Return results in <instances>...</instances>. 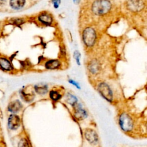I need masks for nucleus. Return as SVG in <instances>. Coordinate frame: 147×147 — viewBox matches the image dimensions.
Instances as JSON below:
<instances>
[{
	"label": "nucleus",
	"mask_w": 147,
	"mask_h": 147,
	"mask_svg": "<svg viewBox=\"0 0 147 147\" xmlns=\"http://www.w3.org/2000/svg\"><path fill=\"white\" fill-rule=\"evenodd\" d=\"M66 99H67L68 103H69L70 105H73V106L78 103L77 98L74 95H72L71 94H68L67 95Z\"/></svg>",
	"instance_id": "17"
},
{
	"label": "nucleus",
	"mask_w": 147,
	"mask_h": 147,
	"mask_svg": "<svg viewBox=\"0 0 147 147\" xmlns=\"http://www.w3.org/2000/svg\"><path fill=\"white\" fill-rule=\"evenodd\" d=\"M26 3L25 0H9V5L14 10L22 9Z\"/></svg>",
	"instance_id": "11"
},
{
	"label": "nucleus",
	"mask_w": 147,
	"mask_h": 147,
	"mask_svg": "<svg viewBox=\"0 0 147 147\" xmlns=\"http://www.w3.org/2000/svg\"><path fill=\"white\" fill-rule=\"evenodd\" d=\"M127 6L133 11H138L142 9L144 2L142 0H128Z\"/></svg>",
	"instance_id": "7"
},
{
	"label": "nucleus",
	"mask_w": 147,
	"mask_h": 147,
	"mask_svg": "<svg viewBox=\"0 0 147 147\" xmlns=\"http://www.w3.org/2000/svg\"><path fill=\"white\" fill-rule=\"evenodd\" d=\"M111 8V3L108 0H96L92 5V10L96 15L107 13Z\"/></svg>",
	"instance_id": "1"
},
{
	"label": "nucleus",
	"mask_w": 147,
	"mask_h": 147,
	"mask_svg": "<svg viewBox=\"0 0 147 147\" xmlns=\"http://www.w3.org/2000/svg\"><path fill=\"white\" fill-rule=\"evenodd\" d=\"M0 68L4 71H10L13 67L10 61L5 57H0Z\"/></svg>",
	"instance_id": "9"
},
{
	"label": "nucleus",
	"mask_w": 147,
	"mask_h": 147,
	"mask_svg": "<svg viewBox=\"0 0 147 147\" xmlns=\"http://www.w3.org/2000/svg\"><path fill=\"white\" fill-rule=\"evenodd\" d=\"M21 124V119L18 115L12 114L10 115L7 121V126L10 130L17 129Z\"/></svg>",
	"instance_id": "5"
},
{
	"label": "nucleus",
	"mask_w": 147,
	"mask_h": 147,
	"mask_svg": "<svg viewBox=\"0 0 147 147\" xmlns=\"http://www.w3.org/2000/svg\"><path fill=\"white\" fill-rule=\"evenodd\" d=\"M75 1H78V0H74Z\"/></svg>",
	"instance_id": "23"
},
{
	"label": "nucleus",
	"mask_w": 147,
	"mask_h": 147,
	"mask_svg": "<svg viewBox=\"0 0 147 147\" xmlns=\"http://www.w3.org/2000/svg\"><path fill=\"white\" fill-rule=\"evenodd\" d=\"M86 140L91 144H95L98 140V136L95 131L91 129H87L84 133Z\"/></svg>",
	"instance_id": "8"
},
{
	"label": "nucleus",
	"mask_w": 147,
	"mask_h": 147,
	"mask_svg": "<svg viewBox=\"0 0 147 147\" xmlns=\"http://www.w3.org/2000/svg\"><path fill=\"white\" fill-rule=\"evenodd\" d=\"M20 96L24 100L27 102L32 101L34 96L33 92H27L24 90H22L20 91Z\"/></svg>",
	"instance_id": "14"
},
{
	"label": "nucleus",
	"mask_w": 147,
	"mask_h": 147,
	"mask_svg": "<svg viewBox=\"0 0 147 147\" xmlns=\"http://www.w3.org/2000/svg\"><path fill=\"white\" fill-rule=\"evenodd\" d=\"M49 96L51 99L54 101H57L61 98V95L56 91L51 90L49 92Z\"/></svg>",
	"instance_id": "16"
},
{
	"label": "nucleus",
	"mask_w": 147,
	"mask_h": 147,
	"mask_svg": "<svg viewBox=\"0 0 147 147\" xmlns=\"http://www.w3.org/2000/svg\"><path fill=\"white\" fill-rule=\"evenodd\" d=\"M74 58L75 59L77 64H79V65H80V53H79L78 51H76L74 52Z\"/></svg>",
	"instance_id": "19"
},
{
	"label": "nucleus",
	"mask_w": 147,
	"mask_h": 147,
	"mask_svg": "<svg viewBox=\"0 0 147 147\" xmlns=\"http://www.w3.org/2000/svg\"><path fill=\"white\" fill-rule=\"evenodd\" d=\"M119 124L121 129L125 131H129L133 127L132 118L126 113H122L119 118Z\"/></svg>",
	"instance_id": "2"
},
{
	"label": "nucleus",
	"mask_w": 147,
	"mask_h": 147,
	"mask_svg": "<svg viewBox=\"0 0 147 147\" xmlns=\"http://www.w3.org/2000/svg\"><path fill=\"white\" fill-rule=\"evenodd\" d=\"M74 113L76 118L79 120L83 119L87 116V111L83 108L79 103H76L74 105Z\"/></svg>",
	"instance_id": "6"
},
{
	"label": "nucleus",
	"mask_w": 147,
	"mask_h": 147,
	"mask_svg": "<svg viewBox=\"0 0 147 147\" xmlns=\"http://www.w3.org/2000/svg\"><path fill=\"white\" fill-rule=\"evenodd\" d=\"M45 68L49 69H54L59 67L60 62L57 60H50L46 62L45 64Z\"/></svg>",
	"instance_id": "15"
},
{
	"label": "nucleus",
	"mask_w": 147,
	"mask_h": 147,
	"mask_svg": "<svg viewBox=\"0 0 147 147\" xmlns=\"http://www.w3.org/2000/svg\"><path fill=\"white\" fill-rule=\"evenodd\" d=\"M22 105L19 100H14L11 102L7 107L8 111L13 114L17 113L22 109Z\"/></svg>",
	"instance_id": "10"
},
{
	"label": "nucleus",
	"mask_w": 147,
	"mask_h": 147,
	"mask_svg": "<svg viewBox=\"0 0 147 147\" xmlns=\"http://www.w3.org/2000/svg\"><path fill=\"white\" fill-rule=\"evenodd\" d=\"M68 82H69V83L72 84L73 86H75L77 88L80 89V87L79 83H78L75 80H73V79H69V80H68Z\"/></svg>",
	"instance_id": "20"
},
{
	"label": "nucleus",
	"mask_w": 147,
	"mask_h": 147,
	"mask_svg": "<svg viewBox=\"0 0 147 147\" xmlns=\"http://www.w3.org/2000/svg\"><path fill=\"white\" fill-rule=\"evenodd\" d=\"M38 20L42 24L46 25H49L51 24L52 22V17L48 14H42L40 15L38 17Z\"/></svg>",
	"instance_id": "12"
},
{
	"label": "nucleus",
	"mask_w": 147,
	"mask_h": 147,
	"mask_svg": "<svg viewBox=\"0 0 147 147\" xmlns=\"http://www.w3.org/2000/svg\"><path fill=\"white\" fill-rule=\"evenodd\" d=\"M18 147H29V143L26 138H22L18 144Z\"/></svg>",
	"instance_id": "18"
},
{
	"label": "nucleus",
	"mask_w": 147,
	"mask_h": 147,
	"mask_svg": "<svg viewBox=\"0 0 147 147\" xmlns=\"http://www.w3.org/2000/svg\"><path fill=\"white\" fill-rule=\"evenodd\" d=\"M96 39V34L95 30L91 28H86L83 33V40L84 44L88 47H91L94 45Z\"/></svg>",
	"instance_id": "3"
},
{
	"label": "nucleus",
	"mask_w": 147,
	"mask_h": 147,
	"mask_svg": "<svg viewBox=\"0 0 147 147\" xmlns=\"http://www.w3.org/2000/svg\"><path fill=\"white\" fill-rule=\"evenodd\" d=\"M60 2V0H53V3L55 7H57Z\"/></svg>",
	"instance_id": "21"
},
{
	"label": "nucleus",
	"mask_w": 147,
	"mask_h": 147,
	"mask_svg": "<svg viewBox=\"0 0 147 147\" xmlns=\"http://www.w3.org/2000/svg\"><path fill=\"white\" fill-rule=\"evenodd\" d=\"M35 91L40 95H44L48 91V86L45 84H38L34 86Z\"/></svg>",
	"instance_id": "13"
},
{
	"label": "nucleus",
	"mask_w": 147,
	"mask_h": 147,
	"mask_svg": "<svg viewBox=\"0 0 147 147\" xmlns=\"http://www.w3.org/2000/svg\"><path fill=\"white\" fill-rule=\"evenodd\" d=\"M6 2V0H0V5H5Z\"/></svg>",
	"instance_id": "22"
},
{
	"label": "nucleus",
	"mask_w": 147,
	"mask_h": 147,
	"mask_svg": "<svg viewBox=\"0 0 147 147\" xmlns=\"http://www.w3.org/2000/svg\"><path fill=\"white\" fill-rule=\"evenodd\" d=\"M98 90L100 95L107 100L110 102L113 99V92L109 86L105 83L99 84Z\"/></svg>",
	"instance_id": "4"
}]
</instances>
